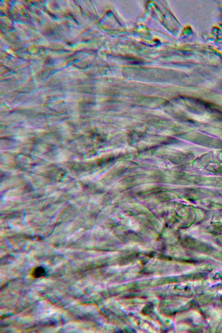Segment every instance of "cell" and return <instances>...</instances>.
Instances as JSON below:
<instances>
[{"label":"cell","mask_w":222,"mask_h":333,"mask_svg":"<svg viewBox=\"0 0 222 333\" xmlns=\"http://www.w3.org/2000/svg\"><path fill=\"white\" fill-rule=\"evenodd\" d=\"M46 273V270L44 267H38L32 271L31 275L34 277L40 278L44 276Z\"/></svg>","instance_id":"6da1fadb"}]
</instances>
